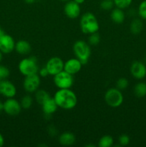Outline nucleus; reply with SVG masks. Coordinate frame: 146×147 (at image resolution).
<instances>
[{"instance_id": "nucleus-15", "label": "nucleus", "mask_w": 146, "mask_h": 147, "mask_svg": "<svg viewBox=\"0 0 146 147\" xmlns=\"http://www.w3.org/2000/svg\"><path fill=\"white\" fill-rule=\"evenodd\" d=\"M42 106V109L43 113L45 116H51L53 113H55L56 111L58 109L57 103L54 100V98L50 97V98L47 99L44 103H43Z\"/></svg>"}, {"instance_id": "nucleus-28", "label": "nucleus", "mask_w": 146, "mask_h": 147, "mask_svg": "<svg viewBox=\"0 0 146 147\" xmlns=\"http://www.w3.org/2000/svg\"><path fill=\"white\" fill-rule=\"evenodd\" d=\"M137 11L140 18L146 20V0H143L142 2H140Z\"/></svg>"}, {"instance_id": "nucleus-12", "label": "nucleus", "mask_w": 146, "mask_h": 147, "mask_svg": "<svg viewBox=\"0 0 146 147\" xmlns=\"http://www.w3.org/2000/svg\"><path fill=\"white\" fill-rule=\"evenodd\" d=\"M80 6L76 3L74 0L67 1L64 7V14L67 17L70 19H76L80 14Z\"/></svg>"}, {"instance_id": "nucleus-27", "label": "nucleus", "mask_w": 146, "mask_h": 147, "mask_svg": "<svg viewBox=\"0 0 146 147\" xmlns=\"http://www.w3.org/2000/svg\"><path fill=\"white\" fill-rule=\"evenodd\" d=\"M129 82L125 78H120L117 80V83H116V88H118L119 90H125L127 87H128Z\"/></svg>"}, {"instance_id": "nucleus-17", "label": "nucleus", "mask_w": 146, "mask_h": 147, "mask_svg": "<svg viewBox=\"0 0 146 147\" xmlns=\"http://www.w3.org/2000/svg\"><path fill=\"white\" fill-rule=\"evenodd\" d=\"M110 17L113 22L116 24H122L125 19V14L122 9L115 7L111 10Z\"/></svg>"}, {"instance_id": "nucleus-2", "label": "nucleus", "mask_w": 146, "mask_h": 147, "mask_svg": "<svg viewBox=\"0 0 146 147\" xmlns=\"http://www.w3.org/2000/svg\"><path fill=\"white\" fill-rule=\"evenodd\" d=\"M80 24L82 32L86 34L97 32L100 28L97 17L91 12H87L82 16Z\"/></svg>"}, {"instance_id": "nucleus-4", "label": "nucleus", "mask_w": 146, "mask_h": 147, "mask_svg": "<svg viewBox=\"0 0 146 147\" xmlns=\"http://www.w3.org/2000/svg\"><path fill=\"white\" fill-rule=\"evenodd\" d=\"M73 51L76 57L80 60L82 65L87 63L91 55V49L88 42L84 40H77L73 45Z\"/></svg>"}, {"instance_id": "nucleus-22", "label": "nucleus", "mask_w": 146, "mask_h": 147, "mask_svg": "<svg viewBox=\"0 0 146 147\" xmlns=\"http://www.w3.org/2000/svg\"><path fill=\"white\" fill-rule=\"evenodd\" d=\"M114 144V139L110 135H104L98 142L99 147H111Z\"/></svg>"}, {"instance_id": "nucleus-3", "label": "nucleus", "mask_w": 146, "mask_h": 147, "mask_svg": "<svg viewBox=\"0 0 146 147\" xmlns=\"http://www.w3.org/2000/svg\"><path fill=\"white\" fill-rule=\"evenodd\" d=\"M18 69L21 74L24 76H27L30 75L38 74L40 67L35 57H28L20 60Z\"/></svg>"}, {"instance_id": "nucleus-36", "label": "nucleus", "mask_w": 146, "mask_h": 147, "mask_svg": "<svg viewBox=\"0 0 146 147\" xmlns=\"http://www.w3.org/2000/svg\"><path fill=\"white\" fill-rule=\"evenodd\" d=\"M3 108H4V105H3L2 102L0 100V114H1V112L4 111H3Z\"/></svg>"}, {"instance_id": "nucleus-5", "label": "nucleus", "mask_w": 146, "mask_h": 147, "mask_svg": "<svg viewBox=\"0 0 146 147\" xmlns=\"http://www.w3.org/2000/svg\"><path fill=\"white\" fill-rule=\"evenodd\" d=\"M104 100L110 107L118 108L123 104L124 97L121 90L117 88H112L106 91Z\"/></svg>"}, {"instance_id": "nucleus-8", "label": "nucleus", "mask_w": 146, "mask_h": 147, "mask_svg": "<svg viewBox=\"0 0 146 147\" xmlns=\"http://www.w3.org/2000/svg\"><path fill=\"white\" fill-rule=\"evenodd\" d=\"M3 105H4L3 111L9 116H17L19 114L22 109L20 102L14 98H7V100L3 103Z\"/></svg>"}, {"instance_id": "nucleus-13", "label": "nucleus", "mask_w": 146, "mask_h": 147, "mask_svg": "<svg viewBox=\"0 0 146 147\" xmlns=\"http://www.w3.org/2000/svg\"><path fill=\"white\" fill-rule=\"evenodd\" d=\"M130 73L137 80H142L146 76V66L143 63L135 61L130 66Z\"/></svg>"}, {"instance_id": "nucleus-14", "label": "nucleus", "mask_w": 146, "mask_h": 147, "mask_svg": "<svg viewBox=\"0 0 146 147\" xmlns=\"http://www.w3.org/2000/svg\"><path fill=\"white\" fill-rule=\"evenodd\" d=\"M82 65V63L77 57L70 58L64 63V70L74 76L81 70Z\"/></svg>"}, {"instance_id": "nucleus-18", "label": "nucleus", "mask_w": 146, "mask_h": 147, "mask_svg": "<svg viewBox=\"0 0 146 147\" xmlns=\"http://www.w3.org/2000/svg\"><path fill=\"white\" fill-rule=\"evenodd\" d=\"M59 142L62 146H71L75 142V136L72 133L64 132L59 137Z\"/></svg>"}, {"instance_id": "nucleus-7", "label": "nucleus", "mask_w": 146, "mask_h": 147, "mask_svg": "<svg viewBox=\"0 0 146 147\" xmlns=\"http://www.w3.org/2000/svg\"><path fill=\"white\" fill-rule=\"evenodd\" d=\"M41 83L40 76L38 74L30 75L25 76L24 82H23V87L27 93H35L39 89Z\"/></svg>"}, {"instance_id": "nucleus-34", "label": "nucleus", "mask_w": 146, "mask_h": 147, "mask_svg": "<svg viewBox=\"0 0 146 147\" xmlns=\"http://www.w3.org/2000/svg\"><path fill=\"white\" fill-rule=\"evenodd\" d=\"M24 1H25L27 4H33V3L36 2L37 1H38V0H24Z\"/></svg>"}, {"instance_id": "nucleus-1", "label": "nucleus", "mask_w": 146, "mask_h": 147, "mask_svg": "<svg viewBox=\"0 0 146 147\" xmlns=\"http://www.w3.org/2000/svg\"><path fill=\"white\" fill-rule=\"evenodd\" d=\"M54 99L58 108L64 110L73 109L77 103V97L70 88L59 89L54 95Z\"/></svg>"}, {"instance_id": "nucleus-29", "label": "nucleus", "mask_w": 146, "mask_h": 147, "mask_svg": "<svg viewBox=\"0 0 146 147\" xmlns=\"http://www.w3.org/2000/svg\"><path fill=\"white\" fill-rule=\"evenodd\" d=\"M10 71L8 67L0 65V80H5L9 76Z\"/></svg>"}, {"instance_id": "nucleus-38", "label": "nucleus", "mask_w": 146, "mask_h": 147, "mask_svg": "<svg viewBox=\"0 0 146 147\" xmlns=\"http://www.w3.org/2000/svg\"><path fill=\"white\" fill-rule=\"evenodd\" d=\"M2 59H3V53L0 50V62L2 60Z\"/></svg>"}, {"instance_id": "nucleus-21", "label": "nucleus", "mask_w": 146, "mask_h": 147, "mask_svg": "<svg viewBox=\"0 0 146 147\" xmlns=\"http://www.w3.org/2000/svg\"><path fill=\"white\" fill-rule=\"evenodd\" d=\"M134 93L137 98H143L146 96V83L140 82L135 86Z\"/></svg>"}, {"instance_id": "nucleus-33", "label": "nucleus", "mask_w": 146, "mask_h": 147, "mask_svg": "<svg viewBox=\"0 0 146 147\" xmlns=\"http://www.w3.org/2000/svg\"><path fill=\"white\" fill-rule=\"evenodd\" d=\"M4 144V138L2 136L1 133H0V147L3 146Z\"/></svg>"}, {"instance_id": "nucleus-24", "label": "nucleus", "mask_w": 146, "mask_h": 147, "mask_svg": "<svg viewBox=\"0 0 146 147\" xmlns=\"http://www.w3.org/2000/svg\"><path fill=\"white\" fill-rule=\"evenodd\" d=\"M113 1L116 7L125 9L131 5L133 0H113Z\"/></svg>"}, {"instance_id": "nucleus-9", "label": "nucleus", "mask_w": 146, "mask_h": 147, "mask_svg": "<svg viewBox=\"0 0 146 147\" xmlns=\"http://www.w3.org/2000/svg\"><path fill=\"white\" fill-rule=\"evenodd\" d=\"M64 63L60 57H52L49 59L45 67H47L50 76H54L64 70Z\"/></svg>"}, {"instance_id": "nucleus-11", "label": "nucleus", "mask_w": 146, "mask_h": 147, "mask_svg": "<svg viewBox=\"0 0 146 147\" xmlns=\"http://www.w3.org/2000/svg\"><path fill=\"white\" fill-rule=\"evenodd\" d=\"M0 94L7 98H14L17 94V88L9 80H2L0 82Z\"/></svg>"}, {"instance_id": "nucleus-6", "label": "nucleus", "mask_w": 146, "mask_h": 147, "mask_svg": "<svg viewBox=\"0 0 146 147\" xmlns=\"http://www.w3.org/2000/svg\"><path fill=\"white\" fill-rule=\"evenodd\" d=\"M53 80L54 85L59 89L70 88L74 83L72 75L64 71V70L54 76Z\"/></svg>"}, {"instance_id": "nucleus-37", "label": "nucleus", "mask_w": 146, "mask_h": 147, "mask_svg": "<svg viewBox=\"0 0 146 147\" xmlns=\"http://www.w3.org/2000/svg\"><path fill=\"white\" fill-rule=\"evenodd\" d=\"M4 34V30H2V28H1V27L0 26V37H1V35H3V34Z\"/></svg>"}, {"instance_id": "nucleus-16", "label": "nucleus", "mask_w": 146, "mask_h": 147, "mask_svg": "<svg viewBox=\"0 0 146 147\" xmlns=\"http://www.w3.org/2000/svg\"><path fill=\"white\" fill-rule=\"evenodd\" d=\"M14 50L19 54L21 55H28L31 52V47L29 42L21 40L16 42Z\"/></svg>"}, {"instance_id": "nucleus-30", "label": "nucleus", "mask_w": 146, "mask_h": 147, "mask_svg": "<svg viewBox=\"0 0 146 147\" xmlns=\"http://www.w3.org/2000/svg\"><path fill=\"white\" fill-rule=\"evenodd\" d=\"M118 142L120 143V146H125L129 144L130 142V139L128 135L127 134H122L121 136L119 137L118 139Z\"/></svg>"}, {"instance_id": "nucleus-31", "label": "nucleus", "mask_w": 146, "mask_h": 147, "mask_svg": "<svg viewBox=\"0 0 146 147\" xmlns=\"http://www.w3.org/2000/svg\"><path fill=\"white\" fill-rule=\"evenodd\" d=\"M38 75L40 76V78L41 77L45 78L47 77V76H50L48 70H47V67H46L45 66L42 67V68H40V70H39V72H38Z\"/></svg>"}, {"instance_id": "nucleus-40", "label": "nucleus", "mask_w": 146, "mask_h": 147, "mask_svg": "<svg viewBox=\"0 0 146 147\" xmlns=\"http://www.w3.org/2000/svg\"><path fill=\"white\" fill-rule=\"evenodd\" d=\"M1 80H0V82H1Z\"/></svg>"}, {"instance_id": "nucleus-26", "label": "nucleus", "mask_w": 146, "mask_h": 147, "mask_svg": "<svg viewBox=\"0 0 146 147\" xmlns=\"http://www.w3.org/2000/svg\"><path fill=\"white\" fill-rule=\"evenodd\" d=\"M100 42V37L97 32L89 34L88 43L90 45L95 46Z\"/></svg>"}, {"instance_id": "nucleus-25", "label": "nucleus", "mask_w": 146, "mask_h": 147, "mask_svg": "<svg viewBox=\"0 0 146 147\" xmlns=\"http://www.w3.org/2000/svg\"><path fill=\"white\" fill-rule=\"evenodd\" d=\"M115 7L113 0H102L100 2V8L104 11H110L112 10Z\"/></svg>"}, {"instance_id": "nucleus-19", "label": "nucleus", "mask_w": 146, "mask_h": 147, "mask_svg": "<svg viewBox=\"0 0 146 147\" xmlns=\"http://www.w3.org/2000/svg\"><path fill=\"white\" fill-rule=\"evenodd\" d=\"M143 29V23L140 19H134L131 22L130 25V30L133 34H138Z\"/></svg>"}, {"instance_id": "nucleus-32", "label": "nucleus", "mask_w": 146, "mask_h": 147, "mask_svg": "<svg viewBox=\"0 0 146 147\" xmlns=\"http://www.w3.org/2000/svg\"><path fill=\"white\" fill-rule=\"evenodd\" d=\"M48 131H49V133H50V134L52 135V136H54V135L57 133V131H56L55 128L53 127V126H50V127L49 128Z\"/></svg>"}, {"instance_id": "nucleus-20", "label": "nucleus", "mask_w": 146, "mask_h": 147, "mask_svg": "<svg viewBox=\"0 0 146 147\" xmlns=\"http://www.w3.org/2000/svg\"><path fill=\"white\" fill-rule=\"evenodd\" d=\"M35 100L40 105L42 104L43 103L46 101L48 98H50V96L45 90H42V89H38L37 91L35 92Z\"/></svg>"}, {"instance_id": "nucleus-35", "label": "nucleus", "mask_w": 146, "mask_h": 147, "mask_svg": "<svg viewBox=\"0 0 146 147\" xmlns=\"http://www.w3.org/2000/svg\"><path fill=\"white\" fill-rule=\"evenodd\" d=\"M74 1H75L76 3H77V4H79L80 5V4H83V3L84 2V1H85V0H74Z\"/></svg>"}, {"instance_id": "nucleus-23", "label": "nucleus", "mask_w": 146, "mask_h": 147, "mask_svg": "<svg viewBox=\"0 0 146 147\" xmlns=\"http://www.w3.org/2000/svg\"><path fill=\"white\" fill-rule=\"evenodd\" d=\"M20 104L23 109H29L31 107L33 104V98L29 95H25L21 98L20 100Z\"/></svg>"}, {"instance_id": "nucleus-39", "label": "nucleus", "mask_w": 146, "mask_h": 147, "mask_svg": "<svg viewBox=\"0 0 146 147\" xmlns=\"http://www.w3.org/2000/svg\"><path fill=\"white\" fill-rule=\"evenodd\" d=\"M60 1H65V2H67V1H70V0H60Z\"/></svg>"}, {"instance_id": "nucleus-10", "label": "nucleus", "mask_w": 146, "mask_h": 147, "mask_svg": "<svg viewBox=\"0 0 146 147\" xmlns=\"http://www.w3.org/2000/svg\"><path fill=\"white\" fill-rule=\"evenodd\" d=\"M15 44L14 38L9 34L4 33L0 37V50L4 54H9L14 50Z\"/></svg>"}]
</instances>
